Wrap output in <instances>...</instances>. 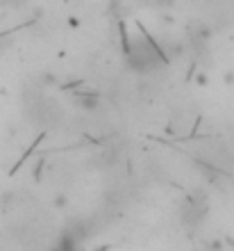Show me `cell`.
<instances>
[{
  "mask_svg": "<svg viewBox=\"0 0 234 251\" xmlns=\"http://www.w3.org/2000/svg\"><path fill=\"white\" fill-rule=\"evenodd\" d=\"M125 57H128V64L137 73H152L166 66V53L148 34L125 37Z\"/></svg>",
  "mask_w": 234,
  "mask_h": 251,
  "instance_id": "cell-1",
  "label": "cell"
},
{
  "mask_svg": "<svg viewBox=\"0 0 234 251\" xmlns=\"http://www.w3.org/2000/svg\"><path fill=\"white\" fill-rule=\"evenodd\" d=\"M75 103H78L82 110H96L98 107V96L96 94H75Z\"/></svg>",
  "mask_w": 234,
  "mask_h": 251,
  "instance_id": "cell-2",
  "label": "cell"
},
{
  "mask_svg": "<svg viewBox=\"0 0 234 251\" xmlns=\"http://www.w3.org/2000/svg\"><path fill=\"white\" fill-rule=\"evenodd\" d=\"M0 5H16V0H0Z\"/></svg>",
  "mask_w": 234,
  "mask_h": 251,
  "instance_id": "cell-3",
  "label": "cell"
},
{
  "mask_svg": "<svg viewBox=\"0 0 234 251\" xmlns=\"http://www.w3.org/2000/svg\"><path fill=\"white\" fill-rule=\"evenodd\" d=\"M155 2H159V5H169V2H173V0H155Z\"/></svg>",
  "mask_w": 234,
  "mask_h": 251,
  "instance_id": "cell-4",
  "label": "cell"
}]
</instances>
